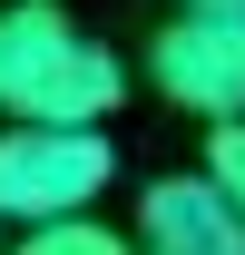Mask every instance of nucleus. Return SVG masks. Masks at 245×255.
Masks as SVG:
<instances>
[{
  "instance_id": "1",
  "label": "nucleus",
  "mask_w": 245,
  "mask_h": 255,
  "mask_svg": "<svg viewBox=\"0 0 245 255\" xmlns=\"http://www.w3.org/2000/svg\"><path fill=\"white\" fill-rule=\"evenodd\" d=\"M127 98V59L89 39L59 0H10L0 10V118L39 128H98Z\"/></svg>"
},
{
  "instance_id": "2",
  "label": "nucleus",
  "mask_w": 245,
  "mask_h": 255,
  "mask_svg": "<svg viewBox=\"0 0 245 255\" xmlns=\"http://www.w3.org/2000/svg\"><path fill=\"white\" fill-rule=\"evenodd\" d=\"M108 187H118L108 128H39V118H10V128H0V216H10V226L89 216Z\"/></svg>"
},
{
  "instance_id": "3",
  "label": "nucleus",
  "mask_w": 245,
  "mask_h": 255,
  "mask_svg": "<svg viewBox=\"0 0 245 255\" xmlns=\"http://www.w3.org/2000/svg\"><path fill=\"white\" fill-rule=\"evenodd\" d=\"M147 79H157V98H177L206 128L245 118V20L236 10H177L147 39Z\"/></svg>"
},
{
  "instance_id": "4",
  "label": "nucleus",
  "mask_w": 245,
  "mask_h": 255,
  "mask_svg": "<svg viewBox=\"0 0 245 255\" xmlns=\"http://www.w3.org/2000/svg\"><path fill=\"white\" fill-rule=\"evenodd\" d=\"M137 255H245V216L216 196V177H157L137 187Z\"/></svg>"
},
{
  "instance_id": "5",
  "label": "nucleus",
  "mask_w": 245,
  "mask_h": 255,
  "mask_svg": "<svg viewBox=\"0 0 245 255\" xmlns=\"http://www.w3.org/2000/svg\"><path fill=\"white\" fill-rule=\"evenodd\" d=\"M10 255H137V236H118L98 216H59V226H20Z\"/></svg>"
},
{
  "instance_id": "6",
  "label": "nucleus",
  "mask_w": 245,
  "mask_h": 255,
  "mask_svg": "<svg viewBox=\"0 0 245 255\" xmlns=\"http://www.w3.org/2000/svg\"><path fill=\"white\" fill-rule=\"evenodd\" d=\"M206 177H216V196L245 216V118H226V128H206Z\"/></svg>"
},
{
  "instance_id": "7",
  "label": "nucleus",
  "mask_w": 245,
  "mask_h": 255,
  "mask_svg": "<svg viewBox=\"0 0 245 255\" xmlns=\"http://www.w3.org/2000/svg\"><path fill=\"white\" fill-rule=\"evenodd\" d=\"M186 10H236V20H245V0H186Z\"/></svg>"
},
{
  "instance_id": "8",
  "label": "nucleus",
  "mask_w": 245,
  "mask_h": 255,
  "mask_svg": "<svg viewBox=\"0 0 245 255\" xmlns=\"http://www.w3.org/2000/svg\"><path fill=\"white\" fill-rule=\"evenodd\" d=\"M10 246H20V236H10V216H0V255H10Z\"/></svg>"
}]
</instances>
